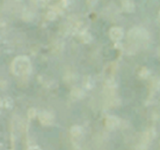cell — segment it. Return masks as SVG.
I'll list each match as a JSON object with an SVG mask.
<instances>
[{"label": "cell", "instance_id": "6da1fadb", "mask_svg": "<svg viewBox=\"0 0 160 150\" xmlns=\"http://www.w3.org/2000/svg\"><path fill=\"white\" fill-rule=\"evenodd\" d=\"M12 71L18 77L27 76L31 71V63L27 56L16 57L12 63Z\"/></svg>", "mask_w": 160, "mask_h": 150}, {"label": "cell", "instance_id": "7a4b0ae2", "mask_svg": "<svg viewBox=\"0 0 160 150\" xmlns=\"http://www.w3.org/2000/svg\"><path fill=\"white\" fill-rule=\"evenodd\" d=\"M128 38L131 41V43H134L136 44H141L149 40V34L144 28H134L129 31Z\"/></svg>", "mask_w": 160, "mask_h": 150}, {"label": "cell", "instance_id": "3957f363", "mask_svg": "<svg viewBox=\"0 0 160 150\" xmlns=\"http://www.w3.org/2000/svg\"><path fill=\"white\" fill-rule=\"evenodd\" d=\"M109 37L112 41L119 42L123 37V31L122 28L120 27H113L109 30Z\"/></svg>", "mask_w": 160, "mask_h": 150}, {"label": "cell", "instance_id": "277c9868", "mask_svg": "<svg viewBox=\"0 0 160 150\" xmlns=\"http://www.w3.org/2000/svg\"><path fill=\"white\" fill-rule=\"evenodd\" d=\"M40 121L43 125H50L53 122V116L48 112H42L39 116Z\"/></svg>", "mask_w": 160, "mask_h": 150}, {"label": "cell", "instance_id": "5b68a950", "mask_svg": "<svg viewBox=\"0 0 160 150\" xmlns=\"http://www.w3.org/2000/svg\"><path fill=\"white\" fill-rule=\"evenodd\" d=\"M118 119L116 117H113V116H110L107 119V127H110V128H114L116 126H118Z\"/></svg>", "mask_w": 160, "mask_h": 150}, {"label": "cell", "instance_id": "8992f818", "mask_svg": "<svg viewBox=\"0 0 160 150\" xmlns=\"http://www.w3.org/2000/svg\"><path fill=\"white\" fill-rule=\"evenodd\" d=\"M122 7H123V10H125L126 12L134 11V3L130 1V0H124L122 2Z\"/></svg>", "mask_w": 160, "mask_h": 150}, {"label": "cell", "instance_id": "52a82bcc", "mask_svg": "<svg viewBox=\"0 0 160 150\" xmlns=\"http://www.w3.org/2000/svg\"><path fill=\"white\" fill-rule=\"evenodd\" d=\"M28 150H41L39 147H37V146H32V147H30Z\"/></svg>", "mask_w": 160, "mask_h": 150}]
</instances>
